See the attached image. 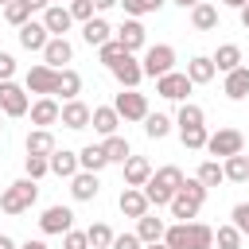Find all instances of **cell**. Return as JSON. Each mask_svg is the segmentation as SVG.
Returning <instances> with one entry per match:
<instances>
[{"label":"cell","mask_w":249,"mask_h":249,"mask_svg":"<svg viewBox=\"0 0 249 249\" xmlns=\"http://www.w3.org/2000/svg\"><path fill=\"white\" fill-rule=\"evenodd\" d=\"M140 66H144V78H163V74H171V70H175V47H171V43L148 47L144 58H140Z\"/></svg>","instance_id":"obj_4"},{"label":"cell","mask_w":249,"mask_h":249,"mask_svg":"<svg viewBox=\"0 0 249 249\" xmlns=\"http://www.w3.org/2000/svg\"><path fill=\"white\" fill-rule=\"evenodd\" d=\"M206 195H210V191H206L198 179H183L179 195H175V198H171V206H167V210H171V218H175V222H195V214L202 210Z\"/></svg>","instance_id":"obj_2"},{"label":"cell","mask_w":249,"mask_h":249,"mask_svg":"<svg viewBox=\"0 0 249 249\" xmlns=\"http://www.w3.org/2000/svg\"><path fill=\"white\" fill-rule=\"evenodd\" d=\"M167 0H121V8H124V16L128 19H140V16H152V12H160Z\"/></svg>","instance_id":"obj_38"},{"label":"cell","mask_w":249,"mask_h":249,"mask_svg":"<svg viewBox=\"0 0 249 249\" xmlns=\"http://www.w3.org/2000/svg\"><path fill=\"white\" fill-rule=\"evenodd\" d=\"M191 249H214V230L206 222H191Z\"/></svg>","instance_id":"obj_43"},{"label":"cell","mask_w":249,"mask_h":249,"mask_svg":"<svg viewBox=\"0 0 249 249\" xmlns=\"http://www.w3.org/2000/svg\"><path fill=\"white\" fill-rule=\"evenodd\" d=\"M8 4H12V0H0V8H8Z\"/></svg>","instance_id":"obj_60"},{"label":"cell","mask_w":249,"mask_h":249,"mask_svg":"<svg viewBox=\"0 0 249 249\" xmlns=\"http://www.w3.org/2000/svg\"><path fill=\"white\" fill-rule=\"evenodd\" d=\"M109 74L117 78V86H121V89H136V86L144 82V66H140V58H136V54H124Z\"/></svg>","instance_id":"obj_12"},{"label":"cell","mask_w":249,"mask_h":249,"mask_svg":"<svg viewBox=\"0 0 249 249\" xmlns=\"http://www.w3.org/2000/svg\"><path fill=\"white\" fill-rule=\"evenodd\" d=\"M4 19H8V23H12L16 31H19L23 23H31V8H27L23 0H12V4L4 8Z\"/></svg>","instance_id":"obj_42"},{"label":"cell","mask_w":249,"mask_h":249,"mask_svg":"<svg viewBox=\"0 0 249 249\" xmlns=\"http://www.w3.org/2000/svg\"><path fill=\"white\" fill-rule=\"evenodd\" d=\"M113 39L128 51V54H136V51H144V43H148V31H144V23L140 19H124L117 31H113Z\"/></svg>","instance_id":"obj_11"},{"label":"cell","mask_w":249,"mask_h":249,"mask_svg":"<svg viewBox=\"0 0 249 249\" xmlns=\"http://www.w3.org/2000/svg\"><path fill=\"white\" fill-rule=\"evenodd\" d=\"M39 230L51 233V237H54V233H70V230H74V210H70V206H47L43 218H39Z\"/></svg>","instance_id":"obj_10"},{"label":"cell","mask_w":249,"mask_h":249,"mask_svg":"<svg viewBox=\"0 0 249 249\" xmlns=\"http://www.w3.org/2000/svg\"><path fill=\"white\" fill-rule=\"evenodd\" d=\"M163 233H167V222H163V218H152V214L136 218V237H140L144 245H152V241H163Z\"/></svg>","instance_id":"obj_26"},{"label":"cell","mask_w":249,"mask_h":249,"mask_svg":"<svg viewBox=\"0 0 249 249\" xmlns=\"http://www.w3.org/2000/svg\"><path fill=\"white\" fill-rule=\"evenodd\" d=\"M171 124H175V121H171L167 113H148V117H144V132H148V140H163V136L171 132Z\"/></svg>","instance_id":"obj_37"},{"label":"cell","mask_w":249,"mask_h":249,"mask_svg":"<svg viewBox=\"0 0 249 249\" xmlns=\"http://www.w3.org/2000/svg\"><path fill=\"white\" fill-rule=\"evenodd\" d=\"M23 89H27V93H39V97H54V89H58V70H51L47 62L31 66V70L23 74Z\"/></svg>","instance_id":"obj_5"},{"label":"cell","mask_w":249,"mask_h":249,"mask_svg":"<svg viewBox=\"0 0 249 249\" xmlns=\"http://www.w3.org/2000/svg\"><path fill=\"white\" fill-rule=\"evenodd\" d=\"M117 4H121V0H93V8H97V12H109V8H117Z\"/></svg>","instance_id":"obj_52"},{"label":"cell","mask_w":249,"mask_h":249,"mask_svg":"<svg viewBox=\"0 0 249 249\" xmlns=\"http://www.w3.org/2000/svg\"><path fill=\"white\" fill-rule=\"evenodd\" d=\"M124 54H128V51H124V47H121V43H117V39H109V43H105V47H97V58H101V62H105V66H109V70H113V66H117V62H121V58H124Z\"/></svg>","instance_id":"obj_44"},{"label":"cell","mask_w":249,"mask_h":249,"mask_svg":"<svg viewBox=\"0 0 249 249\" xmlns=\"http://www.w3.org/2000/svg\"><path fill=\"white\" fill-rule=\"evenodd\" d=\"M43 27L51 31V39H66V31L74 27V16H70V8H62V4H51V8L43 12Z\"/></svg>","instance_id":"obj_14"},{"label":"cell","mask_w":249,"mask_h":249,"mask_svg":"<svg viewBox=\"0 0 249 249\" xmlns=\"http://www.w3.org/2000/svg\"><path fill=\"white\" fill-rule=\"evenodd\" d=\"M54 93H62V101H74V97L82 93V74L70 70V66L58 70V89H54Z\"/></svg>","instance_id":"obj_32"},{"label":"cell","mask_w":249,"mask_h":249,"mask_svg":"<svg viewBox=\"0 0 249 249\" xmlns=\"http://www.w3.org/2000/svg\"><path fill=\"white\" fill-rule=\"evenodd\" d=\"M117 206H121V214H124V218H144L152 202H148V195H144L140 187H124V191H121V198H117Z\"/></svg>","instance_id":"obj_17"},{"label":"cell","mask_w":249,"mask_h":249,"mask_svg":"<svg viewBox=\"0 0 249 249\" xmlns=\"http://www.w3.org/2000/svg\"><path fill=\"white\" fill-rule=\"evenodd\" d=\"M89 124H93V132H97V136H117L121 113H117L113 105H97V109H93V117H89Z\"/></svg>","instance_id":"obj_20"},{"label":"cell","mask_w":249,"mask_h":249,"mask_svg":"<svg viewBox=\"0 0 249 249\" xmlns=\"http://www.w3.org/2000/svg\"><path fill=\"white\" fill-rule=\"evenodd\" d=\"M16 78V58L8 51H0V82H12Z\"/></svg>","instance_id":"obj_49"},{"label":"cell","mask_w":249,"mask_h":249,"mask_svg":"<svg viewBox=\"0 0 249 249\" xmlns=\"http://www.w3.org/2000/svg\"><path fill=\"white\" fill-rule=\"evenodd\" d=\"M97 191H101V183H97L93 171H78V175L70 179V195H74V202H89V198H97Z\"/></svg>","instance_id":"obj_21"},{"label":"cell","mask_w":249,"mask_h":249,"mask_svg":"<svg viewBox=\"0 0 249 249\" xmlns=\"http://www.w3.org/2000/svg\"><path fill=\"white\" fill-rule=\"evenodd\" d=\"M0 113H4V117H27V113H31L27 89L16 86V82H0Z\"/></svg>","instance_id":"obj_7"},{"label":"cell","mask_w":249,"mask_h":249,"mask_svg":"<svg viewBox=\"0 0 249 249\" xmlns=\"http://www.w3.org/2000/svg\"><path fill=\"white\" fill-rule=\"evenodd\" d=\"M230 214H233V226L241 230V237H249V202H237Z\"/></svg>","instance_id":"obj_48"},{"label":"cell","mask_w":249,"mask_h":249,"mask_svg":"<svg viewBox=\"0 0 249 249\" xmlns=\"http://www.w3.org/2000/svg\"><path fill=\"white\" fill-rule=\"evenodd\" d=\"M241 241H245V237H241V230H237L233 222L214 230V245H218V249H241Z\"/></svg>","instance_id":"obj_41"},{"label":"cell","mask_w":249,"mask_h":249,"mask_svg":"<svg viewBox=\"0 0 249 249\" xmlns=\"http://www.w3.org/2000/svg\"><path fill=\"white\" fill-rule=\"evenodd\" d=\"M144 249H167V245H163V241H152V245H144Z\"/></svg>","instance_id":"obj_58"},{"label":"cell","mask_w":249,"mask_h":249,"mask_svg":"<svg viewBox=\"0 0 249 249\" xmlns=\"http://www.w3.org/2000/svg\"><path fill=\"white\" fill-rule=\"evenodd\" d=\"M175 124H179V128L206 124V113H202V105H195V101H183V105H179V113H175Z\"/></svg>","instance_id":"obj_36"},{"label":"cell","mask_w":249,"mask_h":249,"mask_svg":"<svg viewBox=\"0 0 249 249\" xmlns=\"http://www.w3.org/2000/svg\"><path fill=\"white\" fill-rule=\"evenodd\" d=\"M191 27H195V31H214V27H218V8L206 4V0H202L198 8H191Z\"/></svg>","instance_id":"obj_30"},{"label":"cell","mask_w":249,"mask_h":249,"mask_svg":"<svg viewBox=\"0 0 249 249\" xmlns=\"http://www.w3.org/2000/svg\"><path fill=\"white\" fill-rule=\"evenodd\" d=\"M0 132H4V113H0Z\"/></svg>","instance_id":"obj_59"},{"label":"cell","mask_w":249,"mask_h":249,"mask_svg":"<svg viewBox=\"0 0 249 249\" xmlns=\"http://www.w3.org/2000/svg\"><path fill=\"white\" fill-rule=\"evenodd\" d=\"M152 179V163L144 156H128L124 160V187H144Z\"/></svg>","instance_id":"obj_25"},{"label":"cell","mask_w":249,"mask_h":249,"mask_svg":"<svg viewBox=\"0 0 249 249\" xmlns=\"http://www.w3.org/2000/svg\"><path fill=\"white\" fill-rule=\"evenodd\" d=\"M70 4H74V0H70Z\"/></svg>","instance_id":"obj_61"},{"label":"cell","mask_w":249,"mask_h":249,"mask_svg":"<svg viewBox=\"0 0 249 249\" xmlns=\"http://www.w3.org/2000/svg\"><path fill=\"white\" fill-rule=\"evenodd\" d=\"M237 16H241V27H245V31H249V4H245V8H241V12H237Z\"/></svg>","instance_id":"obj_57"},{"label":"cell","mask_w":249,"mask_h":249,"mask_svg":"<svg viewBox=\"0 0 249 249\" xmlns=\"http://www.w3.org/2000/svg\"><path fill=\"white\" fill-rule=\"evenodd\" d=\"M206 152H210V156H222V160L241 156V152H245V136H241L237 128H218V132H210Z\"/></svg>","instance_id":"obj_6"},{"label":"cell","mask_w":249,"mask_h":249,"mask_svg":"<svg viewBox=\"0 0 249 249\" xmlns=\"http://www.w3.org/2000/svg\"><path fill=\"white\" fill-rule=\"evenodd\" d=\"M195 179L210 191V187L226 183V171H222V163H218V160H202V163H198V171H195Z\"/></svg>","instance_id":"obj_34"},{"label":"cell","mask_w":249,"mask_h":249,"mask_svg":"<svg viewBox=\"0 0 249 249\" xmlns=\"http://www.w3.org/2000/svg\"><path fill=\"white\" fill-rule=\"evenodd\" d=\"M113 249H144V241L136 233H117L113 237Z\"/></svg>","instance_id":"obj_50"},{"label":"cell","mask_w":249,"mask_h":249,"mask_svg":"<svg viewBox=\"0 0 249 249\" xmlns=\"http://www.w3.org/2000/svg\"><path fill=\"white\" fill-rule=\"evenodd\" d=\"M16 35H19V47H23V51H35V54H43V51H47V43H51V31L43 27V19H39V23H35V19H31V23H23Z\"/></svg>","instance_id":"obj_15"},{"label":"cell","mask_w":249,"mask_h":249,"mask_svg":"<svg viewBox=\"0 0 249 249\" xmlns=\"http://www.w3.org/2000/svg\"><path fill=\"white\" fill-rule=\"evenodd\" d=\"M23 171H27V179L39 183V179L51 171V160H47V156H23Z\"/></svg>","instance_id":"obj_45"},{"label":"cell","mask_w":249,"mask_h":249,"mask_svg":"<svg viewBox=\"0 0 249 249\" xmlns=\"http://www.w3.org/2000/svg\"><path fill=\"white\" fill-rule=\"evenodd\" d=\"M23 4H27L31 12H47V8H51V0H23Z\"/></svg>","instance_id":"obj_51"},{"label":"cell","mask_w":249,"mask_h":249,"mask_svg":"<svg viewBox=\"0 0 249 249\" xmlns=\"http://www.w3.org/2000/svg\"><path fill=\"white\" fill-rule=\"evenodd\" d=\"M78 163H82V171H105L109 167V156H105V148L101 144H86L82 152H78Z\"/></svg>","instance_id":"obj_29"},{"label":"cell","mask_w":249,"mask_h":249,"mask_svg":"<svg viewBox=\"0 0 249 249\" xmlns=\"http://www.w3.org/2000/svg\"><path fill=\"white\" fill-rule=\"evenodd\" d=\"M78 171H82L78 152H66V148H54V152H51V175H58V179H74Z\"/></svg>","instance_id":"obj_18"},{"label":"cell","mask_w":249,"mask_h":249,"mask_svg":"<svg viewBox=\"0 0 249 249\" xmlns=\"http://www.w3.org/2000/svg\"><path fill=\"white\" fill-rule=\"evenodd\" d=\"M113 109L121 113V121H144L152 109H148V97L140 93V89H121L117 97H113Z\"/></svg>","instance_id":"obj_8"},{"label":"cell","mask_w":249,"mask_h":249,"mask_svg":"<svg viewBox=\"0 0 249 249\" xmlns=\"http://www.w3.org/2000/svg\"><path fill=\"white\" fill-rule=\"evenodd\" d=\"M210 58H214V66H218L222 74H233V70L241 66V47H237V43H222Z\"/></svg>","instance_id":"obj_28"},{"label":"cell","mask_w":249,"mask_h":249,"mask_svg":"<svg viewBox=\"0 0 249 249\" xmlns=\"http://www.w3.org/2000/svg\"><path fill=\"white\" fill-rule=\"evenodd\" d=\"M82 39H86L89 47H105V43L113 39V27H109L101 16H93L89 23H82Z\"/></svg>","instance_id":"obj_27"},{"label":"cell","mask_w":249,"mask_h":249,"mask_svg":"<svg viewBox=\"0 0 249 249\" xmlns=\"http://www.w3.org/2000/svg\"><path fill=\"white\" fill-rule=\"evenodd\" d=\"M179 140H183V148L202 152V148H206V140H210V132H206V124H195V128H179Z\"/></svg>","instance_id":"obj_39"},{"label":"cell","mask_w":249,"mask_h":249,"mask_svg":"<svg viewBox=\"0 0 249 249\" xmlns=\"http://www.w3.org/2000/svg\"><path fill=\"white\" fill-rule=\"evenodd\" d=\"M222 93H226L230 101H245V97H249V66H237L233 74H226Z\"/></svg>","instance_id":"obj_22"},{"label":"cell","mask_w":249,"mask_h":249,"mask_svg":"<svg viewBox=\"0 0 249 249\" xmlns=\"http://www.w3.org/2000/svg\"><path fill=\"white\" fill-rule=\"evenodd\" d=\"M23 148H27V156H47V160H51V152H54L58 144H54L51 128H31L27 140H23Z\"/></svg>","instance_id":"obj_24"},{"label":"cell","mask_w":249,"mask_h":249,"mask_svg":"<svg viewBox=\"0 0 249 249\" xmlns=\"http://www.w3.org/2000/svg\"><path fill=\"white\" fill-rule=\"evenodd\" d=\"M222 4H226V8H237V12H241V8L249 4V0H222Z\"/></svg>","instance_id":"obj_55"},{"label":"cell","mask_w":249,"mask_h":249,"mask_svg":"<svg viewBox=\"0 0 249 249\" xmlns=\"http://www.w3.org/2000/svg\"><path fill=\"white\" fill-rule=\"evenodd\" d=\"M93 12H97V8H93V0H74V4H70V16H74L78 23H89V19H93Z\"/></svg>","instance_id":"obj_46"},{"label":"cell","mask_w":249,"mask_h":249,"mask_svg":"<svg viewBox=\"0 0 249 249\" xmlns=\"http://www.w3.org/2000/svg\"><path fill=\"white\" fill-rule=\"evenodd\" d=\"M62 249H89L86 230H70V233H62Z\"/></svg>","instance_id":"obj_47"},{"label":"cell","mask_w":249,"mask_h":249,"mask_svg":"<svg viewBox=\"0 0 249 249\" xmlns=\"http://www.w3.org/2000/svg\"><path fill=\"white\" fill-rule=\"evenodd\" d=\"M0 249H19V245H16V241H12L8 233H0Z\"/></svg>","instance_id":"obj_54"},{"label":"cell","mask_w":249,"mask_h":249,"mask_svg":"<svg viewBox=\"0 0 249 249\" xmlns=\"http://www.w3.org/2000/svg\"><path fill=\"white\" fill-rule=\"evenodd\" d=\"M19 249H47V241H39V237H31V241H23Z\"/></svg>","instance_id":"obj_53"},{"label":"cell","mask_w":249,"mask_h":249,"mask_svg":"<svg viewBox=\"0 0 249 249\" xmlns=\"http://www.w3.org/2000/svg\"><path fill=\"white\" fill-rule=\"evenodd\" d=\"M214 74H218V66H214V58H210V54H195V58L187 62V78H191L195 86L214 82Z\"/></svg>","instance_id":"obj_23"},{"label":"cell","mask_w":249,"mask_h":249,"mask_svg":"<svg viewBox=\"0 0 249 249\" xmlns=\"http://www.w3.org/2000/svg\"><path fill=\"white\" fill-rule=\"evenodd\" d=\"M101 148H105L109 163H121V167H124V160L132 156V148H128V140H124L121 132H117V136H105V140H101Z\"/></svg>","instance_id":"obj_33"},{"label":"cell","mask_w":249,"mask_h":249,"mask_svg":"<svg viewBox=\"0 0 249 249\" xmlns=\"http://www.w3.org/2000/svg\"><path fill=\"white\" fill-rule=\"evenodd\" d=\"M58 117H62V105L54 97H35L31 101V124L35 128H51V124H58Z\"/></svg>","instance_id":"obj_16"},{"label":"cell","mask_w":249,"mask_h":249,"mask_svg":"<svg viewBox=\"0 0 249 249\" xmlns=\"http://www.w3.org/2000/svg\"><path fill=\"white\" fill-rule=\"evenodd\" d=\"M74 58V47H70V39H51L47 43V51H43V62L51 66V70H66V62Z\"/></svg>","instance_id":"obj_19"},{"label":"cell","mask_w":249,"mask_h":249,"mask_svg":"<svg viewBox=\"0 0 249 249\" xmlns=\"http://www.w3.org/2000/svg\"><path fill=\"white\" fill-rule=\"evenodd\" d=\"M222 171H226V183H249V156H230L222 160Z\"/></svg>","instance_id":"obj_31"},{"label":"cell","mask_w":249,"mask_h":249,"mask_svg":"<svg viewBox=\"0 0 249 249\" xmlns=\"http://www.w3.org/2000/svg\"><path fill=\"white\" fill-rule=\"evenodd\" d=\"M89 117H93V109L82 101V97H74V101H62V124L70 128V132H82V128H89Z\"/></svg>","instance_id":"obj_13"},{"label":"cell","mask_w":249,"mask_h":249,"mask_svg":"<svg viewBox=\"0 0 249 249\" xmlns=\"http://www.w3.org/2000/svg\"><path fill=\"white\" fill-rule=\"evenodd\" d=\"M86 237H89V249H113V230L105 226V222H93L89 230H86Z\"/></svg>","instance_id":"obj_40"},{"label":"cell","mask_w":249,"mask_h":249,"mask_svg":"<svg viewBox=\"0 0 249 249\" xmlns=\"http://www.w3.org/2000/svg\"><path fill=\"white\" fill-rule=\"evenodd\" d=\"M191 78L187 74H179V70H171V74H163V78H156V93L163 97V101H187V93H191Z\"/></svg>","instance_id":"obj_9"},{"label":"cell","mask_w":249,"mask_h":249,"mask_svg":"<svg viewBox=\"0 0 249 249\" xmlns=\"http://www.w3.org/2000/svg\"><path fill=\"white\" fill-rule=\"evenodd\" d=\"M171 4H179V8H198L202 0H171Z\"/></svg>","instance_id":"obj_56"},{"label":"cell","mask_w":249,"mask_h":249,"mask_svg":"<svg viewBox=\"0 0 249 249\" xmlns=\"http://www.w3.org/2000/svg\"><path fill=\"white\" fill-rule=\"evenodd\" d=\"M35 198H39V187H35V179H16V183H8L4 187V195H0V210L4 214H27L31 206H35Z\"/></svg>","instance_id":"obj_3"},{"label":"cell","mask_w":249,"mask_h":249,"mask_svg":"<svg viewBox=\"0 0 249 249\" xmlns=\"http://www.w3.org/2000/svg\"><path fill=\"white\" fill-rule=\"evenodd\" d=\"M183 171L175 167V163H167V167H160V171H152V179L140 187L144 195H148V202L152 206H171V198L179 195V187H183Z\"/></svg>","instance_id":"obj_1"},{"label":"cell","mask_w":249,"mask_h":249,"mask_svg":"<svg viewBox=\"0 0 249 249\" xmlns=\"http://www.w3.org/2000/svg\"><path fill=\"white\" fill-rule=\"evenodd\" d=\"M163 245L167 249H191V222H171L163 233Z\"/></svg>","instance_id":"obj_35"}]
</instances>
